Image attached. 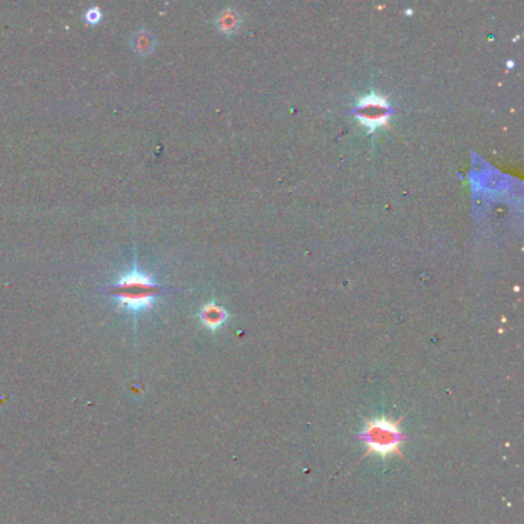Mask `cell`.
I'll return each mask as SVG.
<instances>
[{
  "instance_id": "277c9868",
  "label": "cell",
  "mask_w": 524,
  "mask_h": 524,
  "mask_svg": "<svg viewBox=\"0 0 524 524\" xmlns=\"http://www.w3.org/2000/svg\"><path fill=\"white\" fill-rule=\"evenodd\" d=\"M198 317L206 328L214 331V329H218L226 321V319H228V312H226L222 306L216 305V303H208V305H205L202 310H200Z\"/></svg>"
},
{
  "instance_id": "7a4b0ae2",
  "label": "cell",
  "mask_w": 524,
  "mask_h": 524,
  "mask_svg": "<svg viewBox=\"0 0 524 524\" xmlns=\"http://www.w3.org/2000/svg\"><path fill=\"white\" fill-rule=\"evenodd\" d=\"M401 418L394 422L387 417H377L366 420L365 428L358 433V438L366 444V454H375L378 457H391L401 454V443L406 440L405 432L400 428Z\"/></svg>"
},
{
  "instance_id": "5b68a950",
  "label": "cell",
  "mask_w": 524,
  "mask_h": 524,
  "mask_svg": "<svg viewBox=\"0 0 524 524\" xmlns=\"http://www.w3.org/2000/svg\"><path fill=\"white\" fill-rule=\"evenodd\" d=\"M131 48L134 53H137L139 56H148L155 49V38L152 37L150 31L139 30L131 37Z\"/></svg>"
},
{
  "instance_id": "3957f363",
  "label": "cell",
  "mask_w": 524,
  "mask_h": 524,
  "mask_svg": "<svg viewBox=\"0 0 524 524\" xmlns=\"http://www.w3.org/2000/svg\"><path fill=\"white\" fill-rule=\"evenodd\" d=\"M355 114L369 131H375V129L387 125L392 111L389 102L383 95L369 94L358 100L357 106H355Z\"/></svg>"
},
{
  "instance_id": "52a82bcc",
  "label": "cell",
  "mask_w": 524,
  "mask_h": 524,
  "mask_svg": "<svg viewBox=\"0 0 524 524\" xmlns=\"http://www.w3.org/2000/svg\"><path fill=\"white\" fill-rule=\"evenodd\" d=\"M102 10L99 8V6H91V8H88L85 11V14H83V19H85V22L89 23V25H97L102 22Z\"/></svg>"
},
{
  "instance_id": "6da1fadb",
  "label": "cell",
  "mask_w": 524,
  "mask_h": 524,
  "mask_svg": "<svg viewBox=\"0 0 524 524\" xmlns=\"http://www.w3.org/2000/svg\"><path fill=\"white\" fill-rule=\"evenodd\" d=\"M114 300L124 309L131 312H141L154 306L159 297V286L152 278L134 266L114 284Z\"/></svg>"
},
{
  "instance_id": "8992f818",
  "label": "cell",
  "mask_w": 524,
  "mask_h": 524,
  "mask_svg": "<svg viewBox=\"0 0 524 524\" xmlns=\"http://www.w3.org/2000/svg\"><path fill=\"white\" fill-rule=\"evenodd\" d=\"M237 27V16L234 11H225L218 19V28L225 32H232Z\"/></svg>"
}]
</instances>
